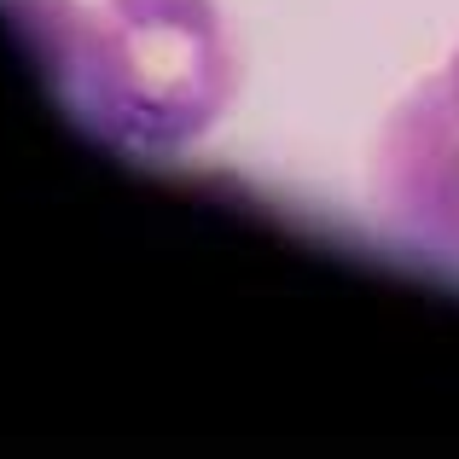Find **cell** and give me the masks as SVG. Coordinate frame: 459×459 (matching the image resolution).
I'll return each mask as SVG.
<instances>
[{
    "label": "cell",
    "mask_w": 459,
    "mask_h": 459,
    "mask_svg": "<svg viewBox=\"0 0 459 459\" xmlns=\"http://www.w3.org/2000/svg\"><path fill=\"white\" fill-rule=\"evenodd\" d=\"M65 117L123 157H186L233 111L238 41L215 0H6Z\"/></svg>",
    "instance_id": "cell-1"
},
{
    "label": "cell",
    "mask_w": 459,
    "mask_h": 459,
    "mask_svg": "<svg viewBox=\"0 0 459 459\" xmlns=\"http://www.w3.org/2000/svg\"><path fill=\"white\" fill-rule=\"evenodd\" d=\"M367 204L402 250L459 262V47L384 111L367 157Z\"/></svg>",
    "instance_id": "cell-2"
}]
</instances>
